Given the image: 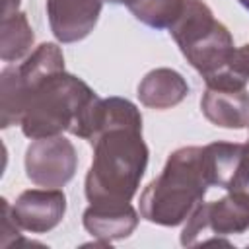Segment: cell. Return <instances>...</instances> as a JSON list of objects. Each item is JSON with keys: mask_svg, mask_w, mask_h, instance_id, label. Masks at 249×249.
<instances>
[{"mask_svg": "<svg viewBox=\"0 0 249 249\" xmlns=\"http://www.w3.org/2000/svg\"><path fill=\"white\" fill-rule=\"evenodd\" d=\"M93 97L95 93L82 80L58 70L27 91L19 121L21 130L33 140L56 136L74 124Z\"/></svg>", "mask_w": 249, "mask_h": 249, "instance_id": "3", "label": "cell"}, {"mask_svg": "<svg viewBox=\"0 0 249 249\" xmlns=\"http://www.w3.org/2000/svg\"><path fill=\"white\" fill-rule=\"evenodd\" d=\"M243 154V144H228L214 142L202 148L204 171L210 185H218L222 189H231L233 177L237 173V165Z\"/></svg>", "mask_w": 249, "mask_h": 249, "instance_id": "13", "label": "cell"}, {"mask_svg": "<svg viewBox=\"0 0 249 249\" xmlns=\"http://www.w3.org/2000/svg\"><path fill=\"white\" fill-rule=\"evenodd\" d=\"M95 156L86 177L91 204L128 202L148 163V148L136 128H111L91 142Z\"/></svg>", "mask_w": 249, "mask_h": 249, "instance_id": "1", "label": "cell"}, {"mask_svg": "<svg viewBox=\"0 0 249 249\" xmlns=\"http://www.w3.org/2000/svg\"><path fill=\"white\" fill-rule=\"evenodd\" d=\"M249 228V193L245 191H230L228 196L220 200H212L208 204H198L195 212L189 216L187 226L181 233L183 245H195V237H198L204 230H212L214 233H241Z\"/></svg>", "mask_w": 249, "mask_h": 249, "instance_id": "5", "label": "cell"}, {"mask_svg": "<svg viewBox=\"0 0 249 249\" xmlns=\"http://www.w3.org/2000/svg\"><path fill=\"white\" fill-rule=\"evenodd\" d=\"M76 150L60 136L37 138L25 152L27 177L41 187H62L76 171Z\"/></svg>", "mask_w": 249, "mask_h": 249, "instance_id": "6", "label": "cell"}, {"mask_svg": "<svg viewBox=\"0 0 249 249\" xmlns=\"http://www.w3.org/2000/svg\"><path fill=\"white\" fill-rule=\"evenodd\" d=\"M121 126L142 130V117L138 109L126 99H119V97L99 99L95 95L76 117L70 130L72 134L93 142L103 132Z\"/></svg>", "mask_w": 249, "mask_h": 249, "instance_id": "7", "label": "cell"}, {"mask_svg": "<svg viewBox=\"0 0 249 249\" xmlns=\"http://www.w3.org/2000/svg\"><path fill=\"white\" fill-rule=\"evenodd\" d=\"M169 33L204 80L222 72L235 51L230 31L214 19V14L202 0H183V10Z\"/></svg>", "mask_w": 249, "mask_h": 249, "instance_id": "4", "label": "cell"}, {"mask_svg": "<svg viewBox=\"0 0 249 249\" xmlns=\"http://www.w3.org/2000/svg\"><path fill=\"white\" fill-rule=\"evenodd\" d=\"M200 107L208 121L226 128H243L249 124V93L247 89L206 88Z\"/></svg>", "mask_w": 249, "mask_h": 249, "instance_id": "10", "label": "cell"}, {"mask_svg": "<svg viewBox=\"0 0 249 249\" xmlns=\"http://www.w3.org/2000/svg\"><path fill=\"white\" fill-rule=\"evenodd\" d=\"M208 185L202 148H181L169 156L161 175L142 193L140 212L150 222L175 226L200 204Z\"/></svg>", "mask_w": 249, "mask_h": 249, "instance_id": "2", "label": "cell"}, {"mask_svg": "<svg viewBox=\"0 0 249 249\" xmlns=\"http://www.w3.org/2000/svg\"><path fill=\"white\" fill-rule=\"evenodd\" d=\"M239 2H241V4H243L247 10H249V0H239Z\"/></svg>", "mask_w": 249, "mask_h": 249, "instance_id": "17", "label": "cell"}, {"mask_svg": "<svg viewBox=\"0 0 249 249\" xmlns=\"http://www.w3.org/2000/svg\"><path fill=\"white\" fill-rule=\"evenodd\" d=\"M189 91L183 76L169 68L152 70L138 86V97L144 105L156 109H167L177 105Z\"/></svg>", "mask_w": 249, "mask_h": 249, "instance_id": "12", "label": "cell"}, {"mask_svg": "<svg viewBox=\"0 0 249 249\" xmlns=\"http://www.w3.org/2000/svg\"><path fill=\"white\" fill-rule=\"evenodd\" d=\"M235 189L249 193V144L243 146V154H241V160H239V165H237V173L233 177V183H231L230 191H235Z\"/></svg>", "mask_w": 249, "mask_h": 249, "instance_id": "16", "label": "cell"}, {"mask_svg": "<svg viewBox=\"0 0 249 249\" xmlns=\"http://www.w3.org/2000/svg\"><path fill=\"white\" fill-rule=\"evenodd\" d=\"M66 210V196L58 189H31L19 195L12 206V216L16 224L23 230L43 233L54 228Z\"/></svg>", "mask_w": 249, "mask_h": 249, "instance_id": "8", "label": "cell"}, {"mask_svg": "<svg viewBox=\"0 0 249 249\" xmlns=\"http://www.w3.org/2000/svg\"><path fill=\"white\" fill-rule=\"evenodd\" d=\"M33 43V29L27 23L25 14H8L2 18V60L21 58Z\"/></svg>", "mask_w": 249, "mask_h": 249, "instance_id": "15", "label": "cell"}, {"mask_svg": "<svg viewBox=\"0 0 249 249\" xmlns=\"http://www.w3.org/2000/svg\"><path fill=\"white\" fill-rule=\"evenodd\" d=\"M113 4H124L136 19L150 27H171L183 10V0H107Z\"/></svg>", "mask_w": 249, "mask_h": 249, "instance_id": "14", "label": "cell"}, {"mask_svg": "<svg viewBox=\"0 0 249 249\" xmlns=\"http://www.w3.org/2000/svg\"><path fill=\"white\" fill-rule=\"evenodd\" d=\"M136 212L128 202H103L91 204L84 212L86 230L103 239H119L130 235L136 228Z\"/></svg>", "mask_w": 249, "mask_h": 249, "instance_id": "11", "label": "cell"}, {"mask_svg": "<svg viewBox=\"0 0 249 249\" xmlns=\"http://www.w3.org/2000/svg\"><path fill=\"white\" fill-rule=\"evenodd\" d=\"M47 12L54 37L62 43H72L93 29L101 0H47Z\"/></svg>", "mask_w": 249, "mask_h": 249, "instance_id": "9", "label": "cell"}]
</instances>
